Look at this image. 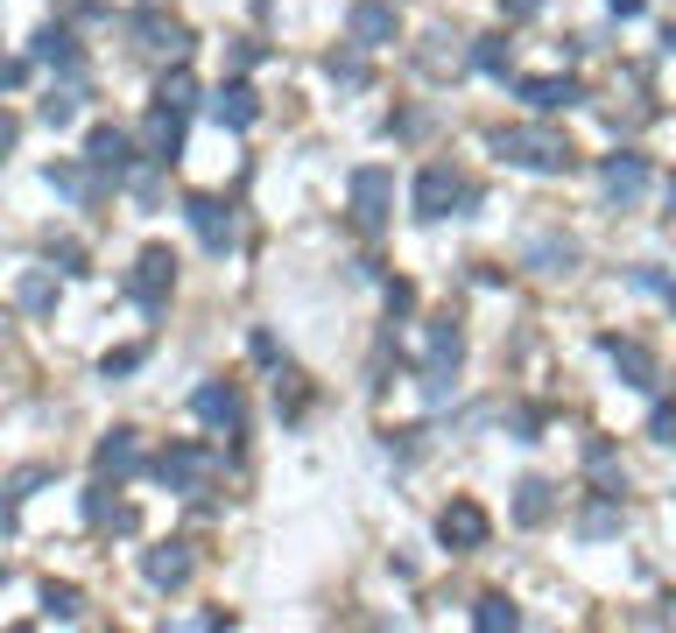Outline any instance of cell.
<instances>
[{
    "label": "cell",
    "mask_w": 676,
    "mask_h": 633,
    "mask_svg": "<svg viewBox=\"0 0 676 633\" xmlns=\"http://www.w3.org/2000/svg\"><path fill=\"white\" fill-rule=\"evenodd\" d=\"M493 148L508 156L514 169H571V141L557 127H508V134H493Z\"/></svg>",
    "instance_id": "obj_1"
},
{
    "label": "cell",
    "mask_w": 676,
    "mask_h": 633,
    "mask_svg": "<svg viewBox=\"0 0 676 633\" xmlns=\"http://www.w3.org/2000/svg\"><path fill=\"white\" fill-rule=\"evenodd\" d=\"M169 289H177V261H169L163 246H148V254L134 261V275H127V296L142 303V310H163Z\"/></svg>",
    "instance_id": "obj_2"
},
{
    "label": "cell",
    "mask_w": 676,
    "mask_h": 633,
    "mask_svg": "<svg viewBox=\"0 0 676 633\" xmlns=\"http://www.w3.org/2000/svg\"><path fill=\"white\" fill-rule=\"evenodd\" d=\"M353 219L366 225V233H381V225H388V204H395V177L388 169H353Z\"/></svg>",
    "instance_id": "obj_3"
},
{
    "label": "cell",
    "mask_w": 676,
    "mask_h": 633,
    "mask_svg": "<svg viewBox=\"0 0 676 633\" xmlns=\"http://www.w3.org/2000/svg\"><path fill=\"white\" fill-rule=\"evenodd\" d=\"M437 535H444V549H479L493 535V521H487V507H479V500H451L437 514Z\"/></svg>",
    "instance_id": "obj_4"
},
{
    "label": "cell",
    "mask_w": 676,
    "mask_h": 633,
    "mask_svg": "<svg viewBox=\"0 0 676 633\" xmlns=\"http://www.w3.org/2000/svg\"><path fill=\"white\" fill-rule=\"evenodd\" d=\"M395 8L388 0H353V8H345V35H353L360 50H381V43H395Z\"/></svg>",
    "instance_id": "obj_5"
},
{
    "label": "cell",
    "mask_w": 676,
    "mask_h": 633,
    "mask_svg": "<svg viewBox=\"0 0 676 633\" xmlns=\"http://www.w3.org/2000/svg\"><path fill=\"white\" fill-rule=\"evenodd\" d=\"M451 204H466V183H458L444 162H430L416 177V219H451Z\"/></svg>",
    "instance_id": "obj_6"
},
{
    "label": "cell",
    "mask_w": 676,
    "mask_h": 633,
    "mask_svg": "<svg viewBox=\"0 0 676 633\" xmlns=\"http://www.w3.org/2000/svg\"><path fill=\"white\" fill-rule=\"evenodd\" d=\"M211 465H219V457H211V451L184 444V451H169V457H163L156 472H163V486H169V493H198L205 478H211Z\"/></svg>",
    "instance_id": "obj_7"
},
{
    "label": "cell",
    "mask_w": 676,
    "mask_h": 633,
    "mask_svg": "<svg viewBox=\"0 0 676 633\" xmlns=\"http://www.w3.org/2000/svg\"><path fill=\"white\" fill-rule=\"evenodd\" d=\"M599 183H606V198H613V204H634V198L648 190V162H642V156H627V148H621V156H606V169H599Z\"/></svg>",
    "instance_id": "obj_8"
},
{
    "label": "cell",
    "mask_w": 676,
    "mask_h": 633,
    "mask_svg": "<svg viewBox=\"0 0 676 633\" xmlns=\"http://www.w3.org/2000/svg\"><path fill=\"white\" fill-rule=\"evenodd\" d=\"M142 578L156 584V591H177L190 578V542H156V549L142 556Z\"/></svg>",
    "instance_id": "obj_9"
},
{
    "label": "cell",
    "mask_w": 676,
    "mask_h": 633,
    "mask_svg": "<svg viewBox=\"0 0 676 633\" xmlns=\"http://www.w3.org/2000/svg\"><path fill=\"white\" fill-rule=\"evenodd\" d=\"M190 225H198V240L211 246V254L233 246V211H226L219 198H190Z\"/></svg>",
    "instance_id": "obj_10"
},
{
    "label": "cell",
    "mask_w": 676,
    "mask_h": 633,
    "mask_svg": "<svg viewBox=\"0 0 676 633\" xmlns=\"http://www.w3.org/2000/svg\"><path fill=\"white\" fill-rule=\"evenodd\" d=\"M606 359L627 373V388H655V352H648V345H634V338H606Z\"/></svg>",
    "instance_id": "obj_11"
},
{
    "label": "cell",
    "mask_w": 676,
    "mask_h": 633,
    "mask_svg": "<svg viewBox=\"0 0 676 633\" xmlns=\"http://www.w3.org/2000/svg\"><path fill=\"white\" fill-rule=\"evenodd\" d=\"M578 99H585V92H578L571 78H521V106H535V113H564Z\"/></svg>",
    "instance_id": "obj_12"
},
{
    "label": "cell",
    "mask_w": 676,
    "mask_h": 633,
    "mask_svg": "<svg viewBox=\"0 0 676 633\" xmlns=\"http://www.w3.org/2000/svg\"><path fill=\"white\" fill-rule=\"evenodd\" d=\"M85 162H92V169H113V177H121V169L134 162V156H127V134H121V127H92Z\"/></svg>",
    "instance_id": "obj_13"
},
{
    "label": "cell",
    "mask_w": 676,
    "mask_h": 633,
    "mask_svg": "<svg viewBox=\"0 0 676 633\" xmlns=\"http://www.w3.org/2000/svg\"><path fill=\"white\" fill-rule=\"evenodd\" d=\"M148 148H156V162L184 156V113L177 106H156V120H148Z\"/></svg>",
    "instance_id": "obj_14"
},
{
    "label": "cell",
    "mask_w": 676,
    "mask_h": 633,
    "mask_svg": "<svg viewBox=\"0 0 676 633\" xmlns=\"http://www.w3.org/2000/svg\"><path fill=\"white\" fill-rule=\"evenodd\" d=\"M92 465H100V472H113V478H121V472H134V465H142V444H134V430H113L106 444L92 451Z\"/></svg>",
    "instance_id": "obj_15"
},
{
    "label": "cell",
    "mask_w": 676,
    "mask_h": 633,
    "mask_svg": "<svg viewBox=\"0 0 676 633\" xmlns=\"http://www.w3.org/2000/svg\"><path fill=\"white\" fill-rule=\"evenodd\" d=\"M550 507H557V500H550V486H543V478H521L514 521H521V528H543V521H550Z\"/></svg>",
    "instance_id": "obj_16"
},
{
    "label": "cell",
    "mask_w": 676,
    "mask_h": 633,
    "mask_svg": "<svg viewBox=\"0 0 676 633\" xmlns=\"http://www.w3.org/2000/svg\"><path fill=\"white\" fill-rule=\"evenodd\" d=\"M134 29H142V50L184 56V29H177V22H163V14H134Z\"/></svg>",
    "instance_id": "obj_17"
},
{
    "label": "cell",
    "mask_w": 676,
    "mask_h": 633,
    "mask_svg": "<svg viewBox=\"0 0 676 633\" xmlns=\"http://www.w3.org/2000/svg\"><path fill=\"white\" fill-rule=\"evenodd\" d=\"M190 409H198L205 422H226V430H233V422H240V394H233V388H198Z\"/></svg>",
    "instance_id": "obj_18"
},
{
    "label": "cell",
    "mask_w": 676,
    "mask_h": 633,
    "mask_svg": "<svg viewBox=\"0 0 676 633\" xmlns=\"http://www.w3.org/2000/svg\"><path fill=\"white\" fill-rule=\"evenodd\" d=\"M472 626H479V633H500V626H521V612L500 599V591H487V599L472 605Z\"/></svg>",
    "instance_id": "obj_19"
},
{
    "label": "cell",
    "mask_w": 676,
    "mask_h": 633,
    "mask_svg": "<svg viewBox=\"0 0 676 633\" xmlns=\"http://www.w3.org/2000/svg\"><path fill=\"white\" fill-rule=\"evenodd\" d=\"M211 113H219L226 127H247V120H254V92H247V85H226L219 99H211Z\"/></svg>",
    "instance_id": "obj_20"
},
{
    "label": "cell",
    "mask_w": 676,
    "mask_h": 633,
    "mask_svg": "<svg viewBox=\"0 0 676 633\" xmlns=\"http://www.w3.org/2000/svg\"><path fill=\"white\" fill-rule=\"evenodd\" d=\"M458 352H466V338H458V324H437L430 331V373H451Z\"/></svg>",
    "instance_id": "obj_21"
},
{
    "label": "cell",
    "mask_w": 676,
    "mask_h": 633,
    "mask_svg": "<svg viewBox=\"0 0 676 633\" xmlns=\"http://www.w3.org/2000/svg\"><path fill=\"white\" fill-rule=\"evenodd\" d=\"M85 521H92V528H127L134 514H127L121 500H106V486H100V493H92V500H85Z\"/></svg>",
    "instance_id": "obj_22"
},
{
    "label": "cell",
    "mask_w": 676,
    "mask_h": 633,
    "mask_svg": "<svg viewBox=\"0 0 676 633\" xmlns=\"http://www.w3.org/2000/svg\"><path fill=\"white\" fill-rule=\"evenodd\" d=\"M529 261H535V267H543V275H564V267L578 261V246H571V240H564V246H557V240H543V246H535V254H529Z\"/></svg>",
    "instance_id": "obj_23"
},
{
    "label": "cell",
    "mask_w": 676,
    "mask_h": 633,
    "mask_svg": "<svg viewBox=\"0 0 676 633\" xmlns=\"http://www.w3.org/2000/svg\"><path fill=\"white\" fill-rule=\"evenodd\" d=\"M35 56H43V64H71L79 50H71V35H64V29H43V35H35Z\"/></svg>",
    "instance_id": "obj_24"
},
{
    "label": "cell",
    "mask_w": 676,
    "mask_h": 633,
    "mask_svg": "<svg viewBox=\"0 0 676 633\" xmlns=\"http://www.w3.org/2000/svg\"><path fill=\"white\" fill-rule=\"evenodd\" d=\"M50 190H64V198H85V190H92V177H85L79 162H56V169H50Z\"/></svg>",
    "instance_id": "obj_25"
},
{
    "label": "cell",
    "mask_w": 676,
    "mask_h": 633,
    "mask_svg": "<svg viewBox=\"0 0 676 633\" xmlns=\"http://www.w3.org/2000/svg\"><path fill=\"white\" fill-rule=\"evenodd\" d=\"M190 92H198V85H190V71H169V78H163V92H156V106H190Z\"/></svg>",
    "instance_id": "obj_26"
},
{
    "label": "cell",
    "mask_w": 676,
    "mask_h": 633,
    "mask_svg": "<svg viewBox=\"0 0 676 633\" xmlns=\"http://www.w3.org/2000/svg\"><path fill=\"white\" fill-rule=\"evenodd\" d=\"M43 120H50V127H71V120H79V92H50V99H43Z\"/></svg>",
    "instance_id": "obj_27"
},
{
    "label": "cell",
    "mask_w": 676,
    "mask_h": 633,
    "mask_svg": "<svg viewBox=\"0 0 676 633\" xmlns=\"http://www.w3.org/2000/svg\"><path fill=\"white\" fill-rule=\"evenodd\" d=\"M50 303H56V282L50 275H29L22 282V310H50Z\"/></svg>",
    "instance_id": "obj_28"
},
{
    "label": "cell",
    "mask_w": 676,
    "mask_h": 633,
    "mask_svg": "<svg viewBox=\"0 0 676 633\" xmlns=\"http://www.w3.org/2000/svg\"><path fill=\"white\" fill-rule=\"evenodd\" d=\"M43 605H50V620H79V591H43Z\"/></svg>",
    "instance_id": "obj_29"
},
{
    "label": "cell",
    "mask_w": 676,
    "mask_h": 633,
    "mask_svg": "<svg viewBox=\"0 0 676 633\" xmlns=\"http://www.w3.org/2000/svg\"><path fill=\"white\" fill-rule=\"evenodd\" d=\"M648 430H655V444H676V409H669V401H655V422H648Z\"/></svg>",
    "instance_id": "obj_30"
},
{
    "label": "cell",
    "mask_w": 676,
    "mask_h": 633,
    "mask_svg": "<svg viewBox=\"0 0 676 633\" xmlns=\"http://www.w3.org/2000/svg\"><path fill=\"white\" fill-rule=\"evenodd\" d=\"M613 528H621V514H613V507H592L585 514V535H613Z\"/></svg>",
    "instance_id": "obj_31"
},
{
    "label": "cell",
    "mask_w": 676,
    "mask_h": 633,
    "mask_svg": "<svg viewBox=\"0 0 676 633\" xmlns=\"http://www.w3.org/2000/svg\"><path fill=\"white\" fill-rule=\"evenodd\" d=\"M479 64H487V71H508V50H500V35H487V43H479Z\"/></svg>",
    "instance_id": "obj_32"
},
{
    "label": "cell",
    "mask_w": 676,
    "mask_h": 633,
    "mask_svg": "<svg viewBox=\"0 0 676 633\" xmlns=\"http://www.w3.org/2000/svg\"><path fill=\"white\" fill-rule=\"evenodd\" d=\"M134 367H142V352H106V380L113 373H134Z\"/></svg>",
    "instance_id": "obj_33"
},
{
    "label": "cell",
    "mask_w": 676,
    "mask_h": 633,
    "mask_svg": "<svg viewBox=\"0 0 676 633\" xmlns=\"http://www.w3.org/2000/svg\"><path fill=\"white\" fill-rule=\"evenodd\" d=\"M508 14L521 22V14H543V0H508Z\"/></svg>",
    "instance_id": "obj_34"
},
{
    "label": "cell",
    "mask_w": 676,
    "mask_h": 633,
    "mask_svg": "<svg viewBox=\"0 0 676 633\" xmlns=\"http://www.w3.org/2000/svg\"><path fill=\"white\" fill-rule=\"evenodd\" d=\"M606 8H613V14H642V0H606Z\"/></svg>",
    "instance_id": "obj_35"
}]
</instances>
